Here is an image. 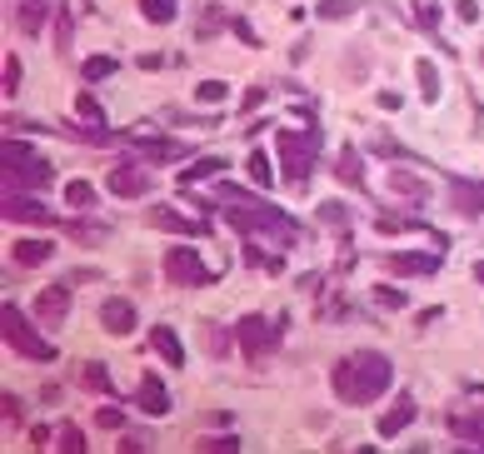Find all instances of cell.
<instances>
[{
    "label": "cell",
    "mask_w": 484,
    "mask_h": 454,
    "mask_svg": "<svg viewBox=\"0 0 484 454\" xmlns=\"http://www.w3.org/2000/svg\"><path fill=\"white\" fill-rule=\"evenodd\" d=\"M105 185H110L115 195H120V200H135V195H145V175L135 170V165H115Z\"/></svg>",
    "instance_id": "8fae6325"
},
{
    "label": "cell",
    "mask_w": 484,
    "mask_h": 454,
    "mask_svg": "<svg viewBox=\"0 0 484 454\" xmlns=\"http://www.w3.org/2000/svg\"><path fill=\"white\" fill-rule=\"evenodd\" d=\"M155 230H175V235H205V225H195V220H185V215H175L170 205H150V215H145Z\"/></svg>",
    "instance_id": "30bf717a"
},
{
    "label": "cell",
    "mask_w": 484,
    "mask_h": 454,
    "mask_svg": "<svg viewBox=\"0 0 484 454\" xmlns=\"http://www.w3.org/2000/svg\"><path fill=\"white\" fill-rule=\"evenodd\" d=\"M335 165H340V175L350 180V185H365V170H359V155L355 150H340V160H335Z\"/></svg>",
    "instance_id": "cb8c5ba5"
},
{
    "label": "cell",
    "mask_w": 484,
    "mask_h": 454,
    "mask_svg": "<svg viewBox=\"0 0 484 454\" xmlns=\"http://www.w3.org/2000/svg\"><path fill=\"white\" fill-rule=\"evenodd\" d=\"M76 115H80V120H90V126H101V105H95V95H80Z\"/></svg>",
    "instance_id": "4dcf8cb0"
},
{
    "label": "cell",
    "mask_w": 484,
    "mask_h": 454,
    "mask_svg": "<svg viewBox=\"0 0 484 454\" xmlns=\"http://www.w3.org/2000/svg\"><path fill=\"white\" fill-rule=\"evenodd\" d=\"M150 345L160 350V360H170V365H185V350H180V335L170 325H155L150 329Z\"/></svg>",
    "instance_id": "5bb4252c"
},
{
    "label": "cell",
    "mask_w": 484,
    "mask_h": 454,
    "mask_svg": "<svg viewBox=\"0 0 484 454\" xmlns=\"http://www.w3.org/2000/svg\"><path fill=\"white\" fill-rule=\"evenodd\" d=\"M390 379H395V369H390V360L380 350H355L330 369V385L344 404H375L390 390Z\"/></svg>",
    "instance_id": "6da1fadb"
},
{
    "label": "cell",
    "mask_w": 484,
    "mask_h": 454,
    "mask_svg": "<svg viewBox=\"0 0 484 454\" xmlns=\"http://www.w3.org/2000/svg\"><path fill=\"white\" fill-rule=\"evenodd\" d=\"M359 11V0H319L315 15L319 20H344V15H355Z\"/></svg>",
    "instance_id": "7402d4cb"
},
{
    "label": "cell",
    "mask_w": 484,
    "mask_h": 454,
    "mask_svg": "<svg viewBox=\"0 0 484 454\" xmlns=\"http://www.w3.org/2000/svg\"><path fill=\"white\" fill-rule=\"evenodd\" d=\"M95 425H101V429H120L125 419H120V409H101V415H95Z\"/></svg>",
    "instance_id": "d590c367"
},
{
    "label": "cell",
    "mask_w": 484,
    "mask_h": 454,
    "mask_svg": "<svg viewBox=\"0 0 484 454\" xmlns=\"http://www.w3.org/2000/svg\"><path fill=\"white\" fill-rule=\"evenodd\" d=\"M409 419H415V394H399V400L380 415V434H384V440H395V434L409 425Z\"/></svg>",
    "instance_id": "9c48e42d"
},
{
    "label": "cell",
    "mask_w": 484,
    "mask_h": 454,
    "mask_svg": "<svg viewBox=\"0 0 484 454\" xmlns=\"http://www.w3.org/2000/svg\"><path fill=\"white\" fill-rule=\"evenodd\" d=\"M5 220H36V225H45L51 210L36 205V200H26V195H5Z\"/></svg>",
    "instance_id": "4fadbf2b"
},
{
    "label": "cell",
    "mask_w": 484,
    "mask_h": 454,
    "mask_svg": "<svg viewBox=\"0 0 484 454\" xmlns=\"http://www.w3.org/2000/svg\"><path fill=\"white\" fill-rule=\"evenodd\" d=\"M375 300H380L384 310H399V304H405V295H399V290H390V285H380V290H375Z\"/></svg>",
    "instance_id": "d6a6232c"
},
{
    "label": "cell",
    "mask_w": 484,
    "mask_h": 454,
    "mask_svg": "<svg viewBox=\"0 0 484 454\" xmlns=\"http://www.w3.org/2000/svg\"><path fill=\"white\" fill-rule=\"evenodd\" d=\"M315 215L325 220V225H344V220H350V205H340V200H325Z\"/></svg>",
    "instance_id": "f1b7e54d"
},
{
    "label": "cell",
    "mask_w": 484,
    "mask_h": 454,
    "mask_svg": "<svg viewBox=\"0 0 484 454\" xmlns=\"http://www.w3.org/2000/svg\"><path fill=\"white\" fill-rule=\"evenodd\" d=\"M220 30V15L215 11H205V20H200V36H215Z\"/></svg>",
    "instance_id": "f35d334b"
},
{
    "label": "cell",
    "mask_w": 484,
    "mask_h": 454,
    "mask_svg": "<svg viewBox=\"0 0 484 454\" xmlns=\"http://www.w3.org/2000/svg\"><path fill=\"white\" fill-rule=\"evenodd\" d=\"M135 400H141L145 415H170V390H165V379H160V375H145Z\"/></svg>",
    "instance_id": "52a82bcc"
},
{
    "label": "cell",
    "mask_w": 484,
    "mask_h": 454,
    "mask_svg": "<svg viewBox=\"0 0 484 454\" xmlns=\"http://www.w3.org/2000/svg\"><path fill=\"white\" fill-rule=\"evenodd\" d=\"M51 255H55L51 240H15L11 245V265H45Z\"/></svg>",
    "instance_id": "7c38bea8"
},
{
    "label": "cell",
    "mask_w": 484,
    "mask_h": 454,
    "mask_svg": "<svg viewBox=\"0 0 484 454\" xmlns=\"http://www.w3.org/2000/svg\"><path fill=\"white\" fill-rule=\"evenodd\" d=\"M15 20H20L26 36H36V30L45 26V0H15Z\"/></svg>",
    "instance_id": "ac0fdd59"
},
{
    "label": "cell",
    "mask_w": 484,
    "mask_h": 454,
    "mask_svg": "<svg viewBox=\"0 0 484 454\" xmlns=\"http://www.w3.org/2000/svg\"><path fill=\"white\" fill-rule=\"evenodd\" d=\"M275 329H280V325H275ZM275 329H270L260 315H245L235 335H240V345H245V354H250V360H265V354L275 350Z\"/></svg>",
    "instance_id": "8992f818"
},
{
    "label": "cell",
    "mask_w": 484,
    "mask_h": 454,
    "mask_svg": "<svg viewBox=\"0 0 484 454\" xmlns=\"http://www.w3.org/2000/svg\"><path fill=\"white\" fill-rule=\"evenodd\" d=\"M474 275H480V285H484V265H480V270H474Z\"/></svg>",
    "instance_id": "ab89813d"
},
{
    "label": "cell",
    "mask_w": 484,
    "mask_h": 454,
    "mask_svg": "<svg viewBox=\"0 0 484 454\" xmlns=\"http://www.w3.org/2000/svg\"><path fill=\"white\" fill-rule=\"evenodd\" d=\"M101 325L110 329V335H130V329H135V304L130 300H105L101 304Z\"/></svg>",
    "instance_id": "ba28073f"
},
{
    "label": "cell",
    "mask_w": 484,
    "mask_h": 454,
    "mask_svg": "<svg viewBox=\"0 0 484 454\" xmlns=\"http://www.w3.org/2000/svg\"><path fill=\"white\" fill-rule=\"evenodd\" d=\"M415 80H420V101L424 105L440 101V70H434V61H415Z\"/></svg>",
    "instance_id": "d6986e66"
},
{
    "label": "cell",
    "mask_w": 484,
    "mask_h": 454,
    "mask_svg": "<svg viewBox=\"0 0 484 454\" xmlns=\"http://www.w3.org/2000/svg\"><path fill=\"white\" fill-rule=\"evenodd\" d=\"M245 170H250V180H255V185H270V155L265 150H250Z\"/></svg>",
    "instance_id": "d4e9b609"
},
{
    "label": "cell",
    "mask_w": 484,
    "mask_h": 454,
    "mask_svg": "<svg viewBox=\"0 0 484 454\" xmlns=\"http://www.w3.org/2000/svg\"><path fill=\"white\" fill-rule=\"evenodd\" d=\"M195 95H200L205 105H220L230 95V85H225V80H200V90H195Z\"/></svg>",
    "instance_id": "83f0119b"
},
{
    "label": "cell",
    "mask_w": 484,
    "mask_h": 454,
    "mask_svg": "<svg viewBox=\"0 0 484 454\" xmlns=\"http://www.w3.org/2000/svg\"><path fill=\"white\" fill-rule=\"evenodd\" d=\"M65 310H70V295H65L60 285H55V290H40V300H36V315L40 320H55V325H60Z\"/></svg>",
    "instance_id": "9a60e30c"
},
{
    "label": "cell",
    "mask_w": 484,
    "mask_h": 454,
    "mask_svg": "<svg viewBox=\"0 0 484 454\" xmlns=\"http://www.w3.org/2000/svg\"><path fill=\"white\" fill-rule=\"evenodd\" d=\"M310 160H315V140H310V135H294V130H285V135H280V165H285V175H290L294 190L310 180Z\"/></svg>",
    "instance_id": "277c9868"
},
{
    "label": "cell",
    "mask_w": 484,
    "mask_h": 454,
    "mask_svg": "<svg viewBox=\"0 0 484 454\" xmlns=\"http://www.w3.org/2000/svg\"><path fill=\"white\" fill-rule=\"evenodd\" d=\"M15 85H20V61H5V95H15Z\"/></svg>",
    "instance_id": "e575fe53"
},
{
    "label": "cell",
    "mask_w": 484,
    "mask_h": 454,
    "mask_svg": "<svg viewBox=\"0 0 484 454\" xmlns=\"http://www.w3.org/2000/svg\"><path fill=\"white\" fill-rule=\"evenodd\" d=\"M225 170V160H195L185 175H180V185H190V180H200V175H220Z\"/></svg>",
    "instance_id": "4316f807"
},
{
    "label": "cell",
    "mask_w": 484,
    "mask_h": 454,
    "mask_svg": "<svg viewBox=\"0 0 484 454\" xmlns=\"http://www.w3.org/2000/svg\"><path fill=\"white\" fill-rule=\"evenodd\" d=\"M455 205H459V210H484V190H474V185H464V180H459V185H455Z\"/></svg>",
    "instance_id": "603a6c76"
},
{
    "label": "cell",
    "mask_w": 484,
    "mask_h": 454,
    "mask_svg": "<svg viewBox=\"0 0 484 454\" xmlns=\"http://www.w3.org/2000/svg\"><path fill=\"white\" fill-rule=\"evenodd\" d=\"M60 450H65V454H85V434H80V429L70 425V429L60 434Z\"/></svg>",
    "instance_id": "1f68e13d"
},
{
    "label": "cell",
    "mask_w": 484,
    "mask_h": 454,
    "mask_svg": "<svg viewBox=\"0 0 484 454\" xmlns=\"http://www.w3.org/2000/svg\"><path fill=\"white\" fill-rule=\"evenodd\" d=\"M51 180V160L36 155L26 140H5V185H45Z\"/></svg>",
    "instance_id": "7a4b0ae2"
},
{
    "label": "cell",
    "mask_w": 484,
    "mask_h": 454,
    "mask_svg": "<svg viewBox=\"0 0 484 454\" xmlns=\"http://www.w3.org/2000/svg\"><path fill=\"white\" fill-rule=\"evenodd\" d=\"M180 0H141V15L150 20V26H165V20H175Z\"/></svg>",
    "instance_id": "ffe728a7"
},
{
    "label": "cell",
    "mask_w": 484,
    "mask_h": 454,
    "mask_svg": "<svg viewBox=\"0 0 484 454\" xmlns=\"http://www.w3.org/2000/svg\"><path fill=\"white\" fill-rule=\"evenodd\" d=\"M70 235H76L80 245H95V240H101V230H90V225H76V230H70Z\"/></svg>",
    "instance_id": "8d00e7d4"
},
{
    "label": "cell",
    "mask_w": 484,
    "mask_h": 454,
    "mask_svg": "<svg viewBox=\"0 0 484 454\" xmlns=\"http://www.w3.org/2000/svg\"><path fill=\"white\" fill-rule=\"evenodd\" d=\"M110 70H115L110 55H90V61H85V80H105Z\"/></svg>",
    "instance_id": "f546056e"
},
{
    "label": "cell",
    "mask_w": 484,
    "mask_h": 454,
    "mask_svg": "<svg viewBox=\"0 0 484 454\" xmlns=\"http://www.w3.org/2000/svg\"><path fill=\"white\" fill-rule=\"evenodd\" d=\"M459 434V440H470V444H484V419H455L449 425Z\"/></svg>",
    "instance_id": "484cf974"
},
{
    "label": "cell",
    "mask_w": 484,
    "mask_h": 454,
    "mask_svg": "<svg viewBox=\"0 0 484 454\" xmlns=\"http://www.w3.org/2000/svg\"><path fill=\"white\" fill-rule=\"evenodd\" d=\"M390 190H395L399 200H424V195H430L415 170H390Z\"/></svg>",
    "instance_id": "2e32d148"
},
{
    "label": "cell",
    "mask_w": 484,
    "mask_h": 454,
    "mask_svg": "<svg viewBox=\"0 0 484 454\" xmlns=\"http://www.w3.org/2000/svg\"><path fill=\"white\" fill-rule=\"evenodd\" d=\"M455 11L464 15V20H480V5H474V0H455Z\"/></svg>",
    "instance_id": "74e56055"
},
{
    "label": "cell",
    "mask_w": 484,
    "mask_h": 454,
    "mask_svg": "<svg viewBox=\"0 0 484 454\" xmlns=\"http://www.w3.org/2000/svg\"><path fill=\"white\" fill-rule=\"evenodd\" d=\"M384 265L395 270V275H430V270L440 265V260H434V255H390Z\"/></svg>",
    "instance_id": "e0dca14e"
},
{
    "label": "cell",
    "mask_w": 484,
    "mask_h": 454,
    "mask_svg": "<svg viewBox=\"0 0 484 454\" xmlns=\"http://www.w3.org/2000/svg\"><path fill=\"white\" fill-rule=\"evenodd\" d=\"M85 379H90V390H110V375L101 365H85Z\"/></svg>",
    "instance_id": "836d02e7"
},
{
    "label": "cell",
    "mask_w": 484,
    "mask_h": 454,
    "mask_svg": "<svg viewBox=\"0 0 484 454\" xmlns=\"http://www.w3.org/2000/svg\"><path fill=\"white\" fill-rule=\"evenodd\" d=\"M65 205H70V210H90V205H95V185H90V180H70V185H65Z\"/></svg>",
    "instance_id": "44dd1931"
},
{
    "label": "cell",
    "mask_w": 484,
    "mask_h": 454,
    "mask_svg": "<svg viewBox=\"0 0 484 454\" xmlns=\"http://www.w3.org/2000/svg\"><path fill=\"white\" fill-rule=\"evenodd\" d=\"M0 325H5V345H11L15 354H26V360H51V354H55V345L40 340L15 304H0Z\"/></svg>",
    "instance_id": "3957f363"
},
{
    "label": "cell",
    "mask_w": 484,
    "mask_h": 454,
    "mask_svg": "<svg viewBox=\"0 0 484 454\" xmlns=\"http://www.w3.org/2000/svg\"><path fill=\"white\" fill-rule=\"evenodd\" d=\"M165 275L175 280V285H210L215 270H205V260L195 250H170L165 255Z\"/></svg>",
    "instance_id": "5b68a950"
}]
</instances>
